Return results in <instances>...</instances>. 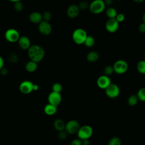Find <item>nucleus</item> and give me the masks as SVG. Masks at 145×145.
Masks as SVG:
<instances>
[{"label":"nucleus","instance_id":"a878e982","mask_svg":"<svg viewBox=\"0 0 145 145\" xmlns=\"http://www.w3.org/2000/svg\"><path fill=\"white\" fill-rule=\"evenodd\" d=\"M121 139L117 137H113L111 138L108 143V145H121Z\"/></svg>","mask_w":145,"mask_h":145},{"label":"nucleus","instance_id":"9d476101","mask_svg":"<svg viewBox=\"0 0 145 145\" xmlns=\"http://www.w3.org/2000/svg\"><path fill=\"white\" fill-rule=\"evenodd\" d=\"M48 101L49 104L57 107L62 101L61 93L52 91L48 96Z\"/></svg>","mask_w":145,"mask_h":145},{"label":"nucleus","instance_id":"c85d7f7f","mask_svg":"<svg viewBox=\"0 0 145 145\" xmlns=\"http://www.w3.org/2000/svg\"><path fill=\"white\" fill-rule=\"evenodd\" d=\"M114 69L113 66H110V65H108L106 66L104 69V75H106V76H110L111 75L113 72H114Z\"/></svg>","mask_w":145,"mask_h":145},{"label":"nucleus","instance_id":"393cba45","mask_svg":"<svg viewBox=\"0 0 145 145\" xmlns=\"http://www.w3.org/2000/svg\"><path fill=\"white\" fill-rule=\"evenodd\" d=\"M137 96L139 101L145 102V87H142L138 90Z\"/></svg>","mask_w":145,"mask_h":145},{"label":"nucleus","instance_id":"72a5a7b5","mask_svg":"<svg viewBox=\"0 0 145 145\" xmlns=\"http://www.w3.org/2000/svg\"><path fill=\"white\" fill-rule=\"evenodd\" d=\"M116 20L120 23H121L122 22L124 21L125 19V15L122 13H120V14H117L116 18Z\"/></svg>","mask_w":145,"mask_h":145},{"label":"nucleus","instance_id":"f3484780","mask_svg":"<svg viewBox=\"0 0 145 145\" xmlns=\"http://www.w3.org/2000/svg\"><path fill=\"white\" fill-rule=\"evenodd\" d=\"M44 112L48 116H53L57 112V107L48 103L44 107Z\"/></svg>","mask_w":145,"mask_h":145},{"label":"nucleus","instance_id":"58836bf2","mask_svg":"<svg viewBox=\"0 0 145 145\" xmlns=\"http://www.w3.org/2000/svg\"><path fill=\"white\" fill-rule=\"evenodd\" d=\"M103 1L104 2L105 6H110L113 2V0H103Z\"/></svg>","mask_w":145,"mask_h":145},{"label":"nucleus","instance_id":"4c0bfd02","mask_svg":"<svg viewBox=\"0 0 145 145\" xmlns=\"http://www.w3.org/2000/svg\"><path fill=\"white\" fill-rule=\"evenodd\" d=\"M4 64H5V61L3 58V57L0 56V70L4 67Z\"/></svg>","mask_w":145,"mask_h":145},{"label":"nucleus","instance_id":"2f4dec72","mask_svg":"<svg viewBox=\"0 0 145 145\" xmlns=\"http://www.w3.org/2000/svg\"><path fill=\"white\" fill-rule=\"evenodd\" d=\"M67 135H68L67 133L65 130H63L58 131L57 137L60 140H64L67 138Z\"/></svg>","mask_w":145,"mask_h":145},{"label":"nucleus","instance_id":"39448f33","mask_svg":"<svg viewBox=\"0 0 145 145\" xmlns=\"http://www.w3.org/2000/svg\"><path fill=\"white\" fill-rule=\"evenodd\" d=\"M20 37L19 32L15 28H8L5 33V38L9 42H18Z\"/></svg>","mask_w":145,"mask_h":145},{"label":"nucleus","instance_id":"b1692460","mask_svg":"<svg viewBox=\"0 0 145 145\" xmlns=\"http://www.w3.org/2000/svg\"><path fill=\"white\" fill-rule=\"evenodd\" d=\"M137 70L139 73L145 74V60H142L138 62L137 65Z\"/></svg>","mask_w":145,"mask_h":145},{"label":"nucleus","instance_id":"ea45409f","mask_svg":"<svg viewBox=\"0 0 145 145\" xmlns=\"http://www.w3.org/2000/svg\"><path fill=\"white\" fill-rule=\"evenodd\" d=\"M90 142L89 139H84L82 140V145H89Z\"/></svg>","mask_w":145,"mask_h":145},{"label":"nucleus","instance_id":"cd10ccee","mask_svg":"<svg viewBox=\"0 0 145 145\" xmlns=\"http://www.w3.org/2000/svg\"><path fill=\"white\" fill-rule=\"evenodd\" d=\"M8 61L10 63H15L19 61V58L17 54L15 52H12L10 54L9 57H8Z\"/></svg>","mask_w":145,"mask_h":145},{"label":"nucleus","instance_id":"4be33fe9","mask_svg":"<svg viewBox=\"0 0 145 145\" xmlns=\"http://www.w3.org/2000/svg\"><path fill=\"white\" fill-rule=\"evenodd\" d=\"M139 100L137 95H131L127 99V104L131 106H134L136 105L138 102Z\"/></svg>","mask_w":145,"mask_h":145},{"label":"nucleus","instance_id":"5701e85b","mask_svg":"<svg viewBox=\"0 0 145 145\" xmlns=\"http://www.w3.org/2000/svg\"><path fill=\"white\" fill-rule=\"evenodd\" d=\"M95 39L92 36L88 35L85 40L84 44L88 48H91L95 45Z\"/></svg>","mask_w":145,"mask_h":145},{"label":"nucleus","instance_id":"c03bdc74","mask_svg":"<svg viewBox=\"0 0 145 145\" xmlns=\"http://www.w3.org/2000/svg\"><path fill=\"white\" fill-rule=\"evenodd\" d=\"M117 1H122V0H117Z\"/></svg>","mask_w":145,"mask_h":145},{"label":"nucleus","instance_id":"4468645a","mask_svg":"<svg viewBox=\"0 0 145 145\" xmlns=\"http://www.w3.org/2000/svg\"><path fill=\"white\" fill-rule=\"evenodd\" d=\"M18 44L20 48L22 50H28L31 46V40L26 36H20L18 41Z\"/></svg>","mask_w":145,"mask_h":145},{"label":"nucleus","instance_id":"e433bc0d","mask_svg":"<svg viewBox=\"0 0 145 145\" xmlns=\"http://www.w3.org/2000/svg\"><path fill=\"white\" fill-rule=\"evenodd\" d=\"M0 73L2 75H3V76H5V75H7L8 73V71L7 70V69L5 68V67H3L1 70H0Z\"/></svg>","mask_w":145,"mask_h":145},{"label":"nucleus","instance_id":"0eeeda50","mask_svg":"<svg viewBox=\"0 0 145 145\" xmlns=\"http://www.w3.org/2000/svg\"><path fill=\"white\" fill-rule=\"evenodd\" d=\"M105 92L106 95L110 99H115L120 95V89L116 84L111 83L105 89Z\"/></svg>","mask_w":145,"mask_h":145},{"label":"nucleus","instance_id":"79ce46f5","mask_svg":"<svg viewBox=\"0 0 145 145\" xmlns=\"http://www.w3.org/2000/svg\"><path fill=\"white\" fill-rule=\"evenodd\" d=\"M8 1L11 2H13V3H15V2H19V1H21V0H8Z\"/></svg>","mask_w":145,"mask_h":145},{"label":"nucleus","instance_id":"423d86ee","mask_svg":"<svg viewBox=\"0 0 145 145\" xmlns=\"http://www.w3.org/2000/svg\"><path fill=\"white\" fill-rule=\"evenodd\" d=\"M80 127L79 122L75 120H71L65 123V130L68 134H76Z\"/></svg>","mask_w":145,"mask_h":145},{"label":"nucleus","instance_id":"6e6552de","mask_svg":"<svg viewBox=\"0 0 145 145\" xmlns=\"http://www.w3.org/2000/svg\"><path fill=\"white\" fill-rule=\"evenodd\" d=\"M114 71L118 74H123L128 70V64L125 60L119 59L116 61L113 65Z\"/></svg>","mask_w":145,"mask_h":145},{"label":"nucleus","instance_id":"a19ab883","mask_svg":"<svg viewBox=\"0 0 145 145\" xmlns=\"http://www.w3.org/2000/svg\"><path fill=\"white\" fill-rule=\"evenodd\" d=\"M135 2H136V3H142V2H143L144 0H133Z\"/></svg>","mask_w":145,"mask_h":145},{"label":"nucleus","instance_id":"f03ea898","mask_svg":"<svg viewBox=\"0 0 145 145\" xmlns=\"http://www.w3.org/2000/svg\"><path fill=\"white\" fill-rule=\"evenodd\" d=\"M93 130L92 127L88 125H83L80 127L77 132L78 138L80 139H89L93 135Z\"/></svg>","mask_w":145,"mask_h":145},{"label":"nucleus","instance_id":"7c9ffc66","mask_svg":"<svg viewBox=\"0 0 145 145\" xmlns=\"http://www.w3.org/2000/svg\"><path fill=\"white\" fill-rule=\"evenodd\" d=\"M42 20L46 21V22H49V20L52 18V14L49 11H46L42 14Z\"/></svg>","mask_w":145,"mask_h":145},{"label":"nucleus","instance_id":"f8f14e48","mask_svg":"<svg viewBox=\"0 0 145 145\" xmlns=\"http://www.w3.org/2000/svg\"><path fill=\"white\" fill-rule=\"evenodd\" d=\"M119 28V23L115 18L109 19L105 23V29L110 33L116 32Z\"/></svg>","mask_w":145,"mask_h":145},{"label":"nucleus","instance_id":"aec40b11","mask_svg":"<svg viewBox=\"0 0 145 145\" xmlns=\"http://www.w3.org/2000/svg\"><path fill=\"white\" fill-rule=\"evenodd\" d=\"M87 60L89 62H95L99 58V54L96 51H91L87 55Z\"/></svg>","mask_w":145,"mask_h":145},{"label":"nucleus","instance_id":"1a4fd4ad","mask_svg":"<svg viewBox=\"0 0 145 145\" xmlns=\"http://www.w3.org/2000/svg\"><path fill=\"white\" fill-rule=\"evenodd\" d=\"M35 84L29 80H24L20 83L19 89L20 92L24 95H28L34 91Z\"/></svg>","mask_w":145,"mask_h":145},{"label":"nucleus","instance_id":"c756f323","mask_svg":"<svg viewBox=\"0 0 145 145\" xmlns=\"http://www.w3.org/2000/svg\"><path fill=\"white\" fill-rule=\"evenodd\" d=\"M14 8L16 12H21L23 10V4L21 1L14 3Z\"/></svg>","mask_w":145,"mask_h":145},{"label":"nucleus","instance_id":"9b49d317","mask_svg":"<svg viewBox=\"0 0 145 145\" xmlns=\"http://www.w3.org/2000/svg\"><path fill=\"white\" fill-rule=\"evenodd\" d=\"M39 32L44 36L49 35L52 31V27L49 22L42 20L38 25Z\"/></svg>","mask_w":145,"mask_h":145},{"label":"nucleus","instance_id":"a211bd4d","mask_svg":"<svg viewBox=\"0 0 145 145\" xmlns=\"http://www.w3.org/2000/svg\"><path fill=\"white\" fill-rule=\"evenodd\" d=\"M38 63L32 61H29L25 65V69L28 72H33L37 70Z\"/></svg>","mask_w":145,"mask_h":145},{"label":"nucleus","instance_id":"6ab92c4d","mask_svg":"<svg viewBox=\"0 0 145 145\" xmlns=\"http://www.w3.org/2000/svg\"><path fill=\"white\" fill-rule=\"evenodd\" d=\"M65 122L63 120L60 118H57L53 122V127L58 131L65 130Z\"/></svg>","mask_w":145,"mask_h":145},{"label":"nucleus","instance_id":"f704fd0d","mask_svg":"<svg viewBox=\"0 0 145 145\" xmlns=\"http://www.w3.org/2000/svg\"><path fill=\"white\" fill-rule=\"evenodd\" d=\"M70 145H82V140L78 138L72 140Z\"/></svg>","mask_w":145,"mask_h":145},{"label":"nucleus","instance_id":"2eb2a0df","mask_svg":"<svg viewBox=\"0 0 145 145\" xmlns=\"http://www.w3.org/2000/svg\"><path fill=\"white\" fill-rule=\"evenodd\" d=\"M79 8L78 5H71L67 10V15L70 18H75L79 14Z\"/></svg>","mask_w":145,"mask_h":145},{"label":"nucleus","instance_id":"473e14b6","mask_svg":"<svg viewBox=\"0 0 145 145\" xmlns=\"http://www.w3.org/2000/svg\"><path fill=\"white\" fill-rule=\"evenodd\" d=\"M79 10H86L87 9L88 7H89V4L87 2V1H82L80 2L79 5H78Z\"/></svg>","mask_w":145,"mask_h":145},{"label":"nucleus","instance_id":"20e7f679","mask_svg":"<svg viewBox=\"0 0 145 145\" xmlns=\"http://www.w3.org/2000/svg\"><path fill=\"white\" fill-rule=\"evenodd\" d=\"M105 6L103 0H93L89 5L88 8L92 13L99 14L104 11Z\"/></svg>","mask_w":145,"mask_h":145},{"label":"nucleus","instance_id":"c9c22d12","mask_svg":"<svg viewBox=\"0 0 145 145\" xmlns=\"http://www.w3.org/2000/svg\"><path fill=\"white\" fill-rule=\"evenodd\" d=\"M138 30L141 33H144L145 32V23L142 22L140 23L138 27Z\"/></svg>","mask_w":145,"mask_h":145},{"label":"nucleus","instance_id":"ddd939ff","mask_svg":"<svg viewBox=\"0 0 145 145\" xmlns=\"http://www.w3.org/2000/svg\"><path fill=\"white\" fill-rule=\"evenodd\" d=\"M111 83V80L109 76L105 75L100 76L97 78L96 82L98 87L103 89H105Z\"/></svg>","mask_w":145,"mask_h":145},{"label":"nucleus","instance_id":"412c9836","mask_svg":"<svg viewBox=\"0 0 145 145\" xmlns=\"http://www.w3.org/2000/svg\"><path fill=\"white\" fill-rule=\"evenodd\" d=\"M105 14L106 16L109 18V19H113L116 18L117 15V12L114 7H109L105 10Z\"/></svg>","mask_w":145,"mask_h":145},{"label":"nucleus","instance_id":"a18cd8bd","mask_svg":"<svg viewBox=\"0 0 145 145\" xmlns=\"http://www.w3.org/2000/svg\"><path fill=\"white\" fill-rule=\"evenodd\" d=\"M144 58H145V54H144Z\"/></svg>","mask_w":145,"mask_h":145},{"label":"nucleus","instance_id":"37998d69","mask_svg":"<svg viewBox=\"0 0 145 145\" xmlns=\"http://www.w3.org/2000/svg\"><path fill=\"white\" fill-rule=\"evenodd\" d=\"M142 20H143V22L145 23V12L143 14V16H142Z\"/></svg>","mask_w":145,"mask_h":145},{"label":"nucleus","instance_id":"7ed1b4c3","mask_svg":"<svg viewBox=\"0 0 145 145\" xmlns=\"http://www.w3.org/2000/svg\"><path fill=\"white\" fill-rule=\"evenodd\" d=\"M87 36V33L84 29L77 28L74 31L72 35V39L75 44L82 45L84 44Z\"/></svg>","mask_w":145,"mask_h":145},{"label":"nucleus","instance_id":"f257e3e1","mask_svg":"<svg viewBox=\"0 0 145 145\" xmlns=\"http://www.w3.org/2000/svg\"><path fill=\"white\" fill-rule=\"evenodd\" d=\"M27 53L30 60L37 63L44 59L45 54L44 49L39 45H31L27 50Z\"/></svg>","mask_w":145,"mask_h":145},{"label":"nucleus","instance_id":"bb28decb","mask_svg":"<svg viewBox=\"0 0 145 145\" xmlns=\"http://www.w3.org/2000/svg\"><path fill=\"white\" fill-rule=\"evenodd\" d=\"M62 89H63L62 86L59 83H55L52 85V91L56 92L61 93V92L62 91Z\"/></svg>","mask_w":145,"mask_h":145},{"label":"nucleus","instance_id":"dca6fc26","mask_svg":"<svg viewBox=\"0 0 145 145\" xmlns=\"http://www.w3.org/2000/svg\"><path fill=\"white\" fill-rule=\"evenodd\" d=\"M29 21L33 24H39L42 21V14L37 11L31 12L29 15Z\"/></svg>","mask_w":145,"mask_h":145}]
</instances>
